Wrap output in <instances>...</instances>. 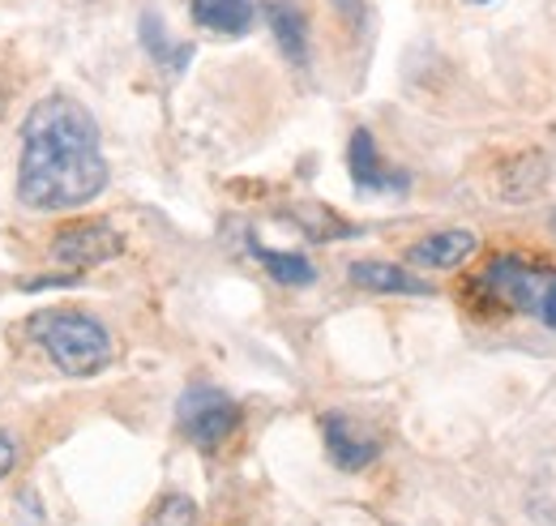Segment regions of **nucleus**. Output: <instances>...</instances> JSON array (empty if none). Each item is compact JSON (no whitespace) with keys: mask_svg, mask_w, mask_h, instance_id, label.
Instances as JSON below:
<instances>
[{"mask_svg":"<svg viewBox=\"0 0 556 526\" xmlns=\"http://www.w3.org/2000/svg\"><path fill=\"white\" fill-rule=\"evenodd\" d=\"M108 189V159L94 116L70 99L48 95L22 121L17 198L30 210H77Z\"/></svg>","mask_w":556,"mask_h":526,"instance_id":"1","label":"nucleus"},{"mask_svg":"<svg viewBox=\"0 0 556 526\" xmlns=\"http://www.w3.org/2000/svg\"><path fill=\"white\" fill-rule=\"evenodd\" d=\"M30 338L43 347V355L65 373V377H94L112 364L116 347L112 334L99 317L77 313V309H48L30 317Z\"/></svg>","mask_w":556,"mask_h":526,"instance_id":"2","label":"nucleus"},{"mask_svg":"<svg viewBox=\"0 0 556 526\" xmlns=\"http://www.w3.org/2000/svg\"><path fill=\"white\" fill-rule=\"evenodd\" d=\"M176 424L198 450H218L240 428V406L218 386H189L176 402Z\"/></svg>","mask_w":556,"mask_h":526,"instance_id":"3","label":"nucleus"},{"mask_svg":"<svg viewBox=\"0 0 556 526\" xmlns=\"http://www.w3.org/2000/svg\"><path fill=\"white\" fill-rule=\"evenodd\" d=\"M540 287H544V265H531L527 258H514V253L492 258L480 274V291L488 300L501 309H518V313H535Z\"/></svg>","mask_w":556,"mask_h":526,"instance_id":"4","label":"nucleus"},{"mask_svg":"<svg viewBox=\"0 0 556 526\" xmlns=\"http://www.w3.org/2000/svg\"><path fill=\"white\" fill-rule=\"evenodd\" d=\"M121 249H125V240L108 223H73V227L52 236V262L73 270V274L121 258Z\"/></svg>","mask_w":556,"mask_h":526,"instance_id":"5","label":"nucleus"},{"mask_svg":"<svg viewBox=\"0 0 556 526\" xmlns=\"http://www.w3.org/2000/svg\"><path fill=\"white\" fill-rule=\"evenodd\" d=\"M348 167H351V180L359 193H407V172H394L381 163L377 154V141L368 129H355L351 133V146H348Z\"/></svg>","mask_w":556,"mask_h":526,"instance_id":"6","label":"nucleus"},{"mask_svg":"<svg viewBox=\"0 0 556 526\" xmlns=\"http://www.w3.org/2000/svg\"><path fill=\"white\" fill-rule=\"evenodd\" d=\"M321 437H326V454L330 462L339 466V471H364V466H372L377 459V441L368 437V433H359L355 428V419L343 415V411H330L326 419H321Z\"/></svg>","mask_w":556,"mask_h":526,"instance_id":"7","label":"nucleus"},{"mask_svg":"<svg viewBox=\"0 0 556 526\" xmlns=\"http://www.w3.org/2000/svg\"><path fill=\"white\" fill-rule=\"evenodd\" d=\"M476 249H480V236L476 231L450 227V231H432V236L416 240L412 253H407V262L424 265V270H454V265L467 262Z\"/></svg>","mask_w":556,"mask_h":526,"instance_id":"8","label":"nucleus"},{"mask_svg":"<svg viewBox=\"0 0 556 526\" xmlns=\"http://www.w3.org/2000/svg\"><path fill=\"white\" fill-rule=\"evenodd\" d=\"M266 22H270L278 52L295 68L308 65V17H304V9L291 4V0H266Z\"/></svg>","mask_w":556,"mask_h":526,"instance_id":"9","label":"nucleus"},{"mask_svg":"<svg viewBox=\"0 0 556 526\" xmlns=\"http://www.w3.org/2000/svg\"><path fill=\"white\" fill-rule=\"evenodd\" d=\"M193 22L210 30V35H223V39H240L253 30L257 22V4L253 0H193Z\"/></svg>","mask_w":556,"mask_h":526,"instance_id":"10","label":"nucleus"},{"mask_svg":"<svg viewBox=\"0 0 556 526\" xmlns=\"http://www.w3.org/2000/svg\"><path fill=\"white\" fill-rule=\"evenodd\" d=\"M548 176H553V159L544 150H527L518 154L505 172H501V198L505 201H531L548 189Z\"/></svg>","mask_w":556,"mask_h":526,"instance_id":"11","label":"nucleus"},{"mask_svg":"<svg viewBox=\"0 0 556 526\" xmlns=\"http://www.w3.org/2000/svg\"><path fill=\"white\" fill-rule=\"evenodd\" d=\"M351 283L364 287V291H381V296H432V287L424 278L390 262H355L351 265Z\"/></svg>","mask_w":556,"mask_h":526,"instance_id":"12","label":"nucleus"},{"mask_svg":"<svg viewBox=\"0 0 556 526\" xmlns=\"http://www.w3.org/2000/svg\"><path fill=\"white\" fill-rule=\"evenodd\" d=\"M253 258L270 270V278L282 287H313L317 283V265L308 262L304 253H278V249H262L253 245Z\"/></svg>","mask_w":556,"mask_h":526,"instance_id":"13","label":"nucleus"},{"mask_svg":"<svg viewBox=\"0 0 556 526\" xmlns=\"http://www.w3.org/2000/svg\"><path fill=\"white\" fill-rule=\"evenodd\" d=\"M146 526H198V505H193L185 492H167V497L150 510Z\"/></svg>","mask_w":556,"mask_h":526,"instance_id":"14","label":"nucleus"},{"mask_svg":"<svg viewBox=\"0 0 556 526\" xmlns=\"http://www.w3.org/2000/svg\"><path fill=\"white\" fill-rule=\"evenodd\" d=\"M141 30H146V48H150V57L159 61V65L167 68H180L185 61H189V48H172L167 39H163V26H159V17H141Z\"/></svg>","mask_w":556,"mask_h":526,"instance_id":"15","label":"nucleus"},{"mask_svg":"<svg viewBox=\"0 0 556 526\" xmlns=\"http://www.w3.org/2000/svg\"><path fill=\"white\" fill-rule=\"evenodd\" d=\"M548 329H556V270H544V287H540V300H535V313Z\"/></svg>","mask_w":556,"mask_h":526,"instance_id":"16","label":"nucleus"},{"mask_svg":"<svg viewBox=\"0 0 556 526\" xmlns=\"http://www.w3.org/2000/svg\"><path fill=\"white\" fill-rule=\"evenodd\" d=\"M13 462H17V446H13L9 433H0V479L13 471Z\"/></svg>","mask_w":556,"mask_h":526,"instance_id":"17","label":"nucleus"},{"mask_svg":"<svg viewBox=\"0 0 556 526\" xmlns=\"http://www.w3.org/2000/svg\"><path fill=\"white\" fill-rule=\"evenodd\" d=\"M9 90H13V86H9V77L0 73V116H4V108H9Z\"/></svg>","mask_w":556,"mask_h":526,"instance_id":"18","label":"nucleus"},{"mask_svg":"<svg viewBox=\"0 0 556 526\" xmlns=\"http://www.w3.org/2000/svg\"><path fill=\"white\" fill-rule=\"evenodd\" d=\"M467 4H492V0H467Z\"/></svg>","mask_w":556,"mask_h":526,"instance_id":"19","label":"nucleus"},{"mask_svg":"<svg viewBox=\"0 0 556 526\" xmlns=\"http://www.w3.org/2000/svg\"><path fill=\"white\" fill-rule=\"evenodd\" d=\"M553 227H556V218H553Z\"/></svg>","mask_w":556,"mask_h":526,"instance_id":"20","label":"nucleus"}]
</instances>
